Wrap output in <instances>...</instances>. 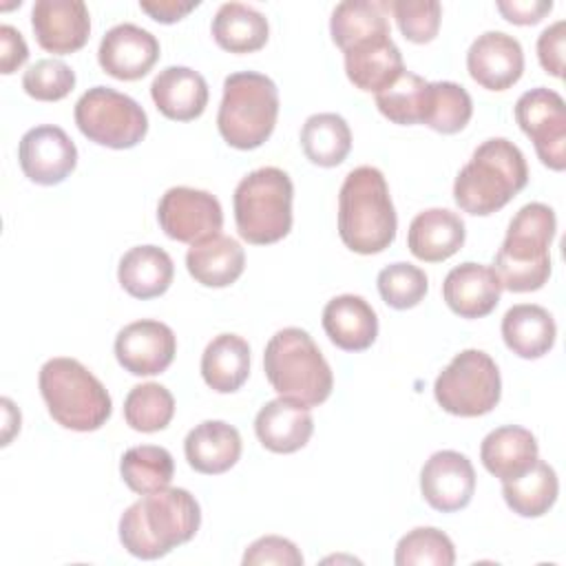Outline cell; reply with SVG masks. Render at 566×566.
Instances as JSON below:
<instances>
[{
	"mask_svg": "<svg viewBox=\"0 0 566 566\" xmlns=\"http://www.w3.org/2000/svg\"><path fill=\"white\" fill-rule=\"evenodd\" d=\"M201 524V509L186 489L166 486L133 502L119 517V542L139 559H159L190 542Z\"/></svg>",
	"mask_w": 566,
	"mask_h": 566,
	"instance_id": "obj_1",
	"label": "cell"
},
{
	"mask_svg": "<svg viewBox=\"0 0 566 566\" xmlns=\"http://www.w3.org/2000/svg\"><path fill=\"white\" fill-rule=\"evenodd\" d=\"M398 230L385 175L374 166L347 172L338 192V237L356 254L387 250Z\"/></svg>",
	"mask_w": 566,
	"mask_h": 566,
	"instance_id": "obj_2",
	"label": "cell"
},
{
	"mask_svg": "<svg viewBox=\"0 0 566 566\" xmlns=\"http://www.w3.org/2000/svg\"><path fill=\"white\" fill-rule=\"evenodd\" d=\"M528 184L524 153L506 137L482 142L453 181V199L460 210L489 217L502 210Z\"/></svg>",
	"mask_w": 566,
	"mask_h": 566,
	"instance_id": "obj_3",
	"label": "cell"
},
{
	"mask_svg": "<svg viewBox=\"0 0 566 566\" xmlns=\"http://www.w3.org/2000/svg\"><path fill=\"white\" fill-rule=\"evenodd\" d=\"M555 230L557 219L546 203L533 201L515 212L491 265L502 290L520 294L546 285L551 276L548 248L555 239Z\"/></svg>",
	"mask_w": 566,
	"mask_h": 566,
	"instance_id": "obj_4",
	"label": "cell"
},
{
	"mask_svg": "<svg viewBox=\"0 0 566 566\" xmlns=\"http://www.w3.org/2000/svg\"><path fill=\"white\" fill-rule=\"evenodd\" d=\"M263 369L272 389L305 407L323 405L334 387L332 367L301 327L279 329L265 345Z\"/></svg>",
	"mask_w": 566,
	"mask_h": 566,
	"instance_id": "obj_5",
	"label": "cell"
},
{
	"mask_svg": "<svg viewBox=\"0 0 566 566\" xmlns=\"http://www.w3.org/2000/svg\"><path fill=\"white\" fill-rule=\"evenodd\" d=\"M40 394L49 416L71 431H97L113 411L106 387L80 360L57 356L40 367Z\"/></svg>",
	"mask_w": 566,
	"mask_h": 566,
	"instance_id": "obj_6",
	"label": "cell"
},
{
	"mask_svg": "<svg viewBox=\"0 0 566 566\" xmlns=\"http://www.w3.org/2000/svg\"><path fill=\"white\" fill-rule=\"evenodd\" d=\"M279 117V88L256 71L230 73L223 80V97L217 113V128L223 142L239 150L265 144Z\"/></svg>",
	"mask_w": 566,
	"mask_h": 566,
	"instance_id": "obj_7",
	"label": "cell"
},
{
	"mask_svg": "<svg viewBox=\"0 0 566 566\" xmlns=\"http://www.w3.org/2000/svg\"><path fill=\"white\" fill-rule=\"evenodd\" d=\"M294 186L285 170L263 166L248 172L234 188V223L252 245H270L292 230Z\"/></svg>",
	"mask_w": 566,
	"mask_h": 566,
	"instance_id": "obj_8",
	"label": "cell"
},
{
	"mask_svg": "<svg viewBox=\"0 0 566 566\" xmlns=\"http://www.w3.org/2000/svg\"><path fill=\"white\" fill-rule=\"evenodd\" d=\"M436 402L451 416L478 418L495 409L502 378L495 360L482 349H462L433 382Z\"/></svg>",
	"mask_w": 566,
	"mask_h": 566,
	"instance_id": "obj_9",
	"label": "cell"
},
{
	"mask_svg": "<svg viewBox=\"0 0 566 566\" xmlns=\"http://www.w3.org/2000/svg\"><path fill=\"white\" fill-rule=\"evenodd\" d=\"M75 124L91 142L126 150L137 146L148 133L146 111L111 86H93L75 102Z\"/></svg>",
	"mask_w": 566,
	"mask_h": 566,
	"instance_id": "obj_10",
	"label": "cell"
},
{
	"mask_svg": "<svg viewBox=\"0 0 566 566\" xmlns=\"http://www.w3.org/2000/svg\"><path fill=\"white\" fill-rule=\"evenodd\" d=\"M515 119L533 142L539 161L551 170L566 168V104L546 86L522 93L515 102Z\"/></svg>",
	"mask_w": 566,
	"mask_h": 566,
	"instance_id": "obj_11",
	"label": "cell"
},
{
	"mask_svg": "<svg viewBox=\"0 0 566 566\" xmlns=\"http://www.w3.org/2000/svg\"><path fill=\"white\" fill-rule=\"evenodd\" d=\"M157 221L166 237L192 245L219 234L223 226V210L219 199L208 190L175 186L161 195Z\"/></svg>",
	"mask_w": 566,
	"mask_h": 566,
	"instance_id": "obj_12",
	"label": "cell"
},
{
	"mask_svg": "<svg viewBox=\"0 0 566 566\" xmlns=\"http://www.w3.org/2000/svg\"><path fill=\"white\" fill-rule=\"evenodd\" d=\"M24 177L38 186L62 184L77 166V148L64 128L42 124L29 128L18 144Z\"/></svg>",
	"mask_w": 566,
	"mask_h": 566,
	"instance_id": "obj_13",
	"label": "cell"
},
{
	"mask_svg": "<svg viewBox=\"0 0 566 566\" xmlns=\"http://www.w3.org/2000/svg\"><path fill=\"white\" fill-rule=\"evenodd\" d=\"M177 354L175 332L153 318L122 327L115 336V358L133 376H157L166 371Z\"/></svg>",
	"mask_w": 566,
	"mask_h": 566,
	"instance_id": "obj_14",
	"label": "cell"
},
{
	"mask_svg": "<svg viewBox=\"0 0 566 566\" xmlns=\"http://www.w3.org/2000/svg\"><path fill=\"white\" fill-rule=\"evenodd\" d=\"M420 493L440 513L462 511L475 493V469L471 460L453 449L431 453L420 471Z\"/></svg>",
	"mask_w": 566,
	"mask_h": 566,
	"instance_id": "obj_15",
	"label": "cell"
},
{
	"mask_svg": "<svg viewBox=\"0 0 566 566\" xmlns=\"http://www.w3.org/2000/svg\"><path fill=\"white\" fill-rule=\"evenodd\" d=\"M159 60L157 38L130 22L108 29L97 49V62L115 80L135 82L153 71Z\"/></svg>",
	"mask_w": 566,
	"mask_h": 566,
	"instance_id": "obj_16",
	"label": "cell"
},
{
	"mask_svg": "<svg viewBox=\"0 0 566 566\" xmlns=\"http://www.w3.org/2000/svg\"><path fill=\"white\" fill-rule=\"evenodd\" d=\"M38 44L55 55L80 51L91 35V15L82 0H38L31 9Z\"/></svg>",
	"mask_w": 566,
	"mask_h": 566,
	"instance_id": "obj_17",
	"label": "cell"
},
{
	"mask_svg": "<svg viewBox=\"0 0 566 566\" xmlns=\"http://www.w3.org/2000/svg\"><path fill=\"white\" fill-rule=\"evenodd\" d=\"M467 71L482 88L506 91L524 73L522 44L504 31H486L471 42Z\"/></svg>",
	"mask_w": 566,
	"mask_h": 566,
	"instance_id": "obj_18",
	"label": "cell"
},
{
	"mask_svg": "<svg viewBox=\"0 0 566 566\" xmlns=\"http://www.w3.org/2000/svg\"><path fill=\"white\" fill-rule=\"evenodd\" d=\"M500 294L502 285L495 270L473 261L451 268L442 283V298L460 318L489 316L497 307Z\"/></svg>",
	"mask_w": 566,
	"mask_h": 566,
	"instance_id": "obj_19",
	"label": "cell"
},
{
	"mask_svg": "<svg viewBox=\"0 0 566 566\" xmlns=\"http://www.w3.org/2000/svg\"><path fill=\"white\" fill-rule=\"evenodd\" d=\"M254 433L268 451L294 453L310 442L314 433V418L310 407L279 396L259 409L254 418Z\"/></svg>",
	"mask_w": 566,
	"mask_h": 566,
	"instance_id": "obj_20",
	"label": "cell"
},
{
	"mask_svg": "<svg viewBox=\"0 0 566 566\" xmlns=\"http://www.w3.org/2000/svg\"><path fill=\"white\" fill-rule=\"evenodd\" d=\"M208 95L206 77L188 66H166L150 84L157 111L172 122L197 119L208 106Z\"/></svg>",
	"mask_w": 566,
	"mask_h": 566,
	"instance_id": "obj_21",
	"label": "cell"
},
{
	"mask_svg": "<svg viewBox=\"0 0 566 566\" xmlns=\"http://www.w3.org/2000/svg\"><path fill=\"white\" fill-rule=\"evenodd\" d=\"M467 239L464 221L447 208H429L418 212L407 232L409 252L424 263H440L453 256Z\"/></svg>",
	"mask_w": 566,
	"mask_h": 566,
	"instance_id": "obj_22",
	"label": "cell"
},
{
	"mask_svg": "<svg viewBox=\"0 0 566 566\" xmlns=\"http://www.w3.org/2000/svg\"><path fill=\"white\" fill-rule=\"evenodd\" d=\"M323 329L343 352H363L378 336V316L358 294H340L323 307Z\"/></svg>",
	"mask_w": 566,
	"mask_h": 566,
	"instance_id": "obj_23",
	"label": "cell"
},
{
	"mask_svg": "<svg viewBox=\"0 0 566 566\" xmlns=\"http://www.w3.org/2000/svg\"><path fill=\"white\" fill-rule=\"evenodd\" d=\"M241 447L239 431L223 420H203L184 440L188 464L203 475L230 471L241 458Z\"/></svg>",
	"mask_w": 566,
	"mask_h": 566,
	"instance_id": "obj_24",
	"label": "cell"
},
{
	"mask_svg": "<svg viewBox=\"0 0 566 566\" xmlns=\"http://www.w3.org/2000/svg\"><path fill=\"white\" fill-rule=\"evenodd\" d=\"M343 57L347 80L365 93L382 91L405 71L402 53L391 35L358 42L343 51Z\"/></svg>",
	"mask_w": 566,
	"mask_h": 566,
	"instance_id": "obj_25",
	"label": "cell"
},
{
	"mask_svg": "<svg viewBox=\"0 0 566 566\" xmlns=\"http://www.w3.org/2000/svg\"><path fill=\"white\" fill-rule=\"evenodd\" d=\"M539 458L535 436L517 424H504L484 436L480 444V460L484 469L504 480L526 473Z\"/></svg>",
	"mask_w": 566,
	"mask_h": 566,
	"instance_id": "obj_26",
	"label": "cell"
},
{
	"mask_svg": "<svg viewBox=\"0 0 566 566\" xmlns=\"http://www.w3.org/2000/svg\"><path fill=\"white\" fill-rule=\"evenodd\" d=\"M186 268L199 285L228 287L243 274L245 252L232 237L214 234L190 245Z\"/></svg>",
	"mask_w": 566,
	"mask_h": 566,
	"instance_id": "obj_27",
	"label": "cell"
},
{
	"mask_svg": "<svg viewBox=\"0 0 566 566\" xmlns=\"http://www.w3.org/2000/svg\"><path fill=\"white\" fill-rule=\"evenodd\" d=\"M175 276L172 259L157 245H135L119 259L117 281L126 294L139 301L166 294Z\"/></svg>",
	"mask_w": 566,
	"mask_h": 566,
	"instance_id": "obj_28",
	"label": "cell"
},
{
	"mask_svg": "<svg viewBox=\"0 0 566 566\" xmlns=\"http://www.w3.org/2000/svg\"><path fill=\"white\" fill-rule=\"evenodd\" d=\"M502 338L515 356L533 360L553 349L557 325L546 307L535 303H520L506 310L502 318Z\"/></svg>",
	"mask_w": 566,
	"mask_h": 566,
	"instance_id": "obj_29",
	"label": "cell"
},
{
	"mask_svg": "<svg viewBox=\"0 0 566 566\" xmlns=\"http://www.w3.org/2000/svg\"><path fill=\"white\" fill-rule=\"evenodd\" d=\"M203 382L217 394H232L250 376V345L239 334L214 336L201 354Z\"/></svg>",
	"mask_w": 566,
	"mask_h": 566,
	"instance_id": "obj_30",
	"label": "cell"
},
{
	"mask_svg": "<svg viewBox=\"0 0 566 566\" xmlns=\"http://www.w3.org/2000/svg\"><path fill=\"white\" fill-rule=\"evenodd\" d=\"M387 0H345L334 7L329 18V33L340 51L349 46L391 35Z\"/></svg>",
	"mask_w": 566,
	"mask_h": 566,
	"instance_id": "obj_31",
	"label": "cell"
},
{
	"mask_svg": "<svg viewBox=\"0 0 566 566\" xmlns=\"http://www.w3.org/2000/svg\"><path fill=\"white\" fill-rule=\"evenodd\" d=\"M214 42L230 53H254L265 46L270 38L268 18L243 2H226L212 18Z\"/></svg>",
	"mask_w": 566,
	"mask_h": 566,
	"instance_id": "obj_32",
	"label": "cell"
},
{
	"mask_svg": "<svg viewBox=\"0 0 566 566\" xmlns=\"http://www.w3.org/2000/svg\"><path fill=\"white\" fill-rule=\"evenodd\" d=\"M557 493V473L548 462L539 458L526 473L502 482L504 502L520 517H542L553 509Z\"/></svg>",
	"mask_w": 566,
	"mask_h": 566,
	"instance_id": "obj_33",
	"label": "cell"
},
{
	"mask_svg": "<svg viewBox=\"0 0 566 566\" xmlns=\"http://www.w3.org/2000/svg\"><path fill=\"white\" fill-rule=\"evenodd\" d=\"M301 148L312 164L334 168L352 150L349 124L336 113L310 115L301 128Z\"/></svg>",
	"mask_w": 566,
	"mask_h": 566,
	"instance_id": "obj_34",
	"label": "cell"
},
{
	"mask_svg": "<svg viewBox=\"0 0 566 566\" xmlns=\"http://www.w3.org/2000/svg\"><path fill=\"white\" fill-rule=\"evenodd\" d=\"M119 475L133 493L148 495L170 486L175 460L168 449L157 444L130 447L119 460Z\"/></svg>",
	"mask_w": 566,
	"mask_h": 566,
	"instance_id": "obj_35",
	"label": "cell"
},
{
	"mask_svg": "<svg viewBox=\"0 0 566 566\" xmlns=\"http://www.w3.org/2000/svg\"><path fill=\"white\" fill-rule=\"evenodd\" d=\"M429 86L431 82L405 69L389 86L376 93V106L394 124H422L429 106Z\"/></svg>",
	"mask_w": 566,
	"mask_h": 566,
	"instance_id": "obj_36",
	"label": "cell"
},
{
	"mask_svg": "<svg viewBox=\"0 0 566 566\" xmlns=\"http://www.w3.org/2000/svg\"><path fill=\"white\" fill-rule=\"evenodd\" d=\"M175 416V398L159 382L135 385L124 398V420L130 429L155 433L170 424Z\"/></svg>",
	"mask_w": 566,
	"mask_h": 566,
	"instance_id": "obj_37",
	"label": "cell"
},
{
	"mask_svg": "<svg viewBox=\"0 0 566 566\" xmlns=\"http://www.w3.org/2000/svg\"><path fill=\"white\" fill-rule=\"evenodd\" d=\"M473 115V99L464 86L455 82H431L429 106L422 124L436 133L453 135L460 133Z\"/></svg>",
	"mask_w": 566,
	"mask_h": 566,
	"instance_id": "obj_38",
	"label": "cell"
},
{
	"mask_svg": "<svg viewBox=\"0 0 566 566\" xmlns=\"http://www.w3.org/2000/svg\"><path fill=\"white\" fill-rule=\"evenodd\" d=\"M394 562L396 566H453L455 546L440 528L418 526L398 539Z\"/></svg>",
	"mask_w": 566,
	"mask_h": 566,
	"instance_id": "obj_39",
	"label": "cell"
},
{
	"mask_svg": "<svg viewBox=\"0 0 566 566\" xmlns=\"http://www.w3.org/2000/svg\"><path fill=\"white\" fill-rule=\"evenodd\" d=\"M380 298L394 310H411L416 307L429 290V279L424 270L418 265L398 261L378 272L376 279Z\"/></svg>",
	"mask_w": 566,
	"mask_h": 566,
	"instance_id": "obj_40",
	"label": "cell"
},
{
	"mask_svg": "<svg viewBox=\"0 0 566 566\" xmlns=\"http://www.w3.org/2000/svg\"><path fill=\"white\" fill-rule=\"evenodd\" d=\"M75 86L73 69L53 57L38 60L22 75V88L29 97L38 102H57L64 99Z\"/></svg>",
	"mask_w": 566,
	"mask_h": 566,
	"instance_id": "obj_41",
	"label": "cell"
},
{
	"mask_svg": "<svg viewBox=\"0 0 566 566\" xmlns=\"http://www.w3.org/2000/svg\"><path fill=\"white\" fill-rule=\"evenodd\" d=\"M389 11L400 33L413 44H427L440 31L442 7L436 0H394L389 2Z\"/></svg>",
	"mask_w": 566,
	"mask_h": 566,
	"instance_id": "obj_42",
	"label": "cell"
},
{
	"mask_svg": "<svg viewBox=\"0 0 566 566\" xmlns=\"http://www.w3.org/2000/svg\"><path fill=\"white\" fill-rule=\"evenodd\" d=\"M241 562L243 566H303V555L292 539L281 535H263L245 548Z\"/></svg>",
	"mask_w": 566,
	"mask_h": 566,
	"instance_id": "obj_43",
	"label": "cell"
},
{
	"mask_svg": "<svg viewBox=\"0 0 566 566\" xmlns=\"http://www.w3.org/2000/svg\"><path fill=\"white\" fill-rule=\"evenodd\" d=\"M564 40H566V22L557 20L546 27L537 38V60L542 69L553 75H564Z\"/></svg>",
	"mask_w": 566,
	"mask_h": 566,
	"instance_id": "obj_44",
	"label": "cell"
},
{
	"mask_svg": "<svg viewBox=\"0 0 566 566\" xmlns=\"http://www.w3.org/2000/svg\"><path fill=\"white\" fill-rule=\"evenodd\" d=\"M497 11L504 15V20H509L511 24H520V27H528V24H537L546 13H551L553 2L551 0H500Z\"/></svg>",
	"mask_w": 566,
	"mask_h": 566,
	"instance_id": "obj_45",
	"label": "cell"
},
{
	"mask_svg": "<svg viewBox=\"0 0 566 566\" xmlns=\"http://www.w3.org/2000/svg\"><path fill=\"white\" fill-rule=\"evenodd\" d=\"M27 57H29V46L22 33L11 24H2L0 27V71L4 75H11L27 62Z\"/></svg>",
	"mask_w": 566,
	"mask_h": 566,
	"instance_id": "obj_46",
	"label": "cell"
},
{
	"mask_svg": "<svg viewBox=\"0 0 566 566\" xmlns=\"http://www.w3.org/2000/svg\"><path fill=\"white\" fill-rule=\"evenodd\" d=\"M199 2H181V0H142L139 9L146 11L153 20L161 22V24H172L181 18H186L192 9H197Z\"/></svg>",
	"mask_w": 566,
	"mask_h": 566,
	"instance_id": "obj_47",
	"label": "cell"
},
{
	"mask_svg": "<svg viewBox=\"0 0 566 566\" xmlns=\"http://www.w3.org/2000/svg\"><path fill=\"white\" fill-rule=\"evenodd\" d=\"M2 409H4V436H2V444H9L11 436L15 431H20V411L13 407V402L9 398H2Z\"/></svg>",
	"mask_w": 566,
	"mask_h": 566,
	"instance_id": "obj_48",
	"label": "cell"
}]
</instances>
